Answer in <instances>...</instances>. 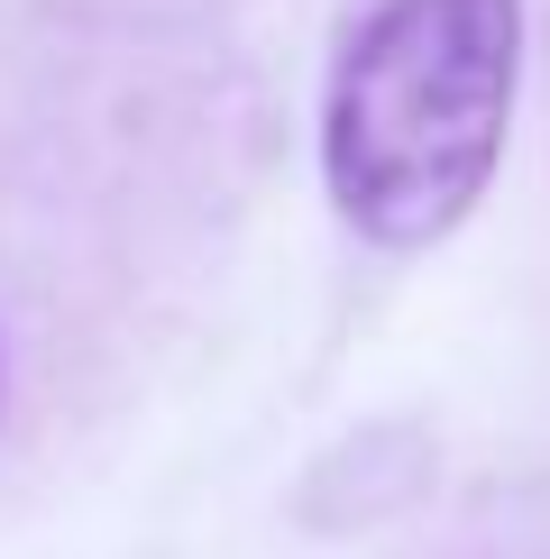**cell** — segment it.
Wrapping results in <instances>:
<instances>
[{
	"mask_svg": "<svg viewBox=\"0 0 550 559\" xmlns=\"http://www.w3.org/2000/svg\"><path fill=\"white\" fill-rule=\"evenodd\" d=\"M523 92V0H376L321 92V183L367 248L477 212Z\"/></svg>",
	"mask_w": 550,
	"mask_h": 559,
	"instance_id": "6da1fadb",
	"label": "cell"
}]
</instances>
